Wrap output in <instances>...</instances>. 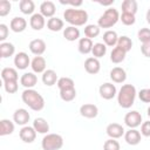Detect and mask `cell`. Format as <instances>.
Listing matches in <instances>:
<instances>
[{"label":"cell","mask_w":150,"mask_h":150,"mask_svg":"<svg viewBox=\"0 0 150 150\" xmlns=\"http://www.w3.org/2000/svg\"><path fill=\"white\" fill-rule=\"evenodd\" d=\"M22 102L34 111H40L45 108V98L34 89H25L21 94Z\"/></svg>","instance_id":"6da1fadb"},{"label":"cell","mask_w":150,"mask_h":150,"mask_svg":"<svg viewBox=\"0 0 150 150\" xmlns=\"http://www.w3.org/2000/svg\"><path fill=\"white\" fill-rule=\"evenodd\" d=\"M137 91L135 86L132 84H123L117 94V103L120 107L124 109L131 108V105L135 103Z\"/></svg>","instance_id":"7a4b0ae2"},{"label":"cell","mask_w":150,"mask_h":150,"mask_svg":"<svg viewBox=\"0 0 150 150\" xmlns=\"http://www.w3.org/2000/svg\"><path fill=\"white\" fill-rule=\"evenodd\" d=\"M63 18L64 20L70 23V26L79 27L83 26L88 21V13L84 9H79V8H67L63 12Z\"/></svg>","instance_id":"3957f363"},{"label":"cell","mask_w":150,"mask_h":150,"mask_svg":"<svg viewBox=\"0 0 150 150\" xmlns=\"http://www.w3.org/2000/svg\"><path fill=\"white\" fill-rule=\"evenodd\" d=\"M118 20H120L118 11L114 7H110V8L105 9L104 13L100 16L97 25L100 28H111L112 26H115L117 23Z\"/></svg>","instance_id":"277c9868"},{"label":"cell","mask_w":150,"mask_h":150,"mask_svg":"<svg viewBox=\"0 0 150 150\" xmlns=\"http://www.w3.org/2000/svg\"><path fill=\"white\" fill-rule=\"evenodd\" d=\"M43 150H60L63 146V138L59 134H47L41 141Z\"/></svg>","instance_id":"5b68a950"},{"label":"cell","mask_w":150,"mask_h":150,"mask_svg":"<svg viewBox=\"0 0 150 150\" xmlns=\"http://www.w3.org/2000/svg\"><path fill=\"white\" fill-rule=\"evenodd\" d=\"M124 123L130 129H136L137 127H139L143 123L141 112H138L137 110H131V111L127 112L124 116Z\"/></svg>","instance_id":"8992f818"},{"label":"cell","mask_w":150,"mask_h":150,"mask_svg":"<svg viewBox=\"0 0 150 150\" xmlns=\"http://www.w3.org/2000/svg\"><path fill=\"white\" fill-rule=\"evenodd\" d=\"M98 93L103 100H112L117 95V89H116L115 84H112L110 82H105L100 86Z\"/></svg>","instance_id":"52a82bcc"},{"label":"cell","mask_w":150,"mask_h":150,"mask_svg":"<svg viewBox=\"0 0 150 150\" xmlns=\"http://www.w3.org/2000/svg\"><path fill=\"white\" fill-rule=\"evenodd\" d=\"M36 131L33 127H29V125H25L20 129L19 131V136H20V139L25 143H33L36 138Z\"/></svg>","instance_id":"ba28073f"},{"label":"cell","mask_w":150,"mask_h":150,"mask_svg":"<svg viewBox=\"0 0 150 150\" xmlns=\"http://www.w3.org/2000/svg\"><path fill=\"white\" fill-rule=\"evenodd\" d=\"M29 50L32 54H34L35 56H41L45 52H46V42L42 39H34L29 42L28 45Z\"/></svg>","instance_id":"9c48e42d"},{"label":"cell","mask_w":150,"mask_h":150,"mask_svg":"<svg viewBox=\"0 0 150 150\" xmlns=\"http://www.w3.org/2000/svg\"><path fill=\"white\" fill-rule=\"evenodd\" d=\"M30 62L32 61L28 54L25 52H20L14 56V66L16 67V69L25 70L26 68H28V66H30Z\"/></svg>","instance_id":"30bf717a"},{"label":"cell","mask_w":150,"mask_h":150,"mask_svg":"<svg viewBox=\"0 0 150 150\" xmlns=\"http://www.w3.org/2000/svg\"><path fill=\"white\" fill-rule=\"evenodd\" d=\"M80 114L86 118H95L98 115V108L93 103H84L80 107Z\"/></svg>","instance_id":"8fae6325"},{"label":"cell","mask_w":150,"mask_h":150,"mask_svg":"<svg viewBox=\"0 0 150 150\" xmlns=\"http://www.w3.org/2000/svg\"><path fill=\"white\" fill-rule=\"evenodd\" d=\"M29 118H30V115H29L28 110H26V109H23V108L16 109V110L14 111V114H13V121H14L18 125H23V127H25V125L28 123Z\"/></svg>","instance_id":"7c38bea8"},{"label":"cell","mask_w":150,"mask_h":150,"mask_svg":"<svg viewBox=\"0 0 150 150\" xmlns=\"http://www.w3.org/2000/svg\"><path fill=\"white\" fill-rule=\"evenodd\" d=\"M105 131H107V135L110 137V138H114V139H117L120 137H122L125 131H124V128L118 124V123H110L107 125L105 128Z\"/></svg>","instance_id":"4fadbf2b"},{"label":"cell","mask_w":150,"mask_h":150,"mask_svg":"<svg viewBox=\"0 0 150 150\" xmlns=\"http://www.w3.org/2000/svg\"><path fill=\"white\" fill-rule=\"evenodd\" d=\"M101 69V63L98 61V59L96 57H88L86 61H84V70L88 73V74H91V75H95L100 71Z\"/></svg>","instance_id":"5bb4252c"},{"label":"cell","mask_w":150,"mask_h":150,"mask_svg":"<svg viewBox=\"0 0 150 150\" xmlns=\"http://www.w3.org/2000/svg\"><path fill=\"white\" fill-rule=\"evenodd\" d=\"M47 63H46V59L43 56H35L32 62H30V68L33 70V73H36V74H43L47 69Z\"/></svg>","instance_id":"9a60e30c"},{"label":"cell","mask_w":150,"mask_h":150,"mask_svg":"<svg viewBox=\"0 0 150 150\" xmlns=\"http://www.w3.org/2000/svg\"><path fill=\"white\" fill-rule=\"evenodd\" d=\"M20 83L26 89H33V87L38 83V77L34 73H25L20 77Z\"/></svg>","instance_id":"2e32d148"},{"label":"cell","mask_w":150,"mask_h":150,"mask_svg":"<svg viewBox=\"0 0 150 150\" xmlns=\"http://www.w3.org/2000/svg\"><path fill=\"white\" fill-rule=\"evenodd\" d=\"M141 139H142V135L136 129H129L124 134V141L129 145H137V144H139Z\"/></svg>","instance_id":"e0dca14e"},{"label":"cell","mask_w":150,"mask_h":150,"mask_svg":"<svg viewBox=\"0 0 150 150\" xmlns=\"http://www.w3.org/2000/svg\"><path fill=\"white\" fill-rule=\"evenodd\" d=\"M9 27H11V29H12L14 33H21V32H23V30L26 29V27H27V21H26V19L22 18V16H15V18H13V19L11 20Z\"/></svg>","instance_id":"ac0fdd59"},{"label":"cell","mask_w":150,"mask_h":150,"mask_svg":"<svg viewBox=\"0 0 150 150\" xmlns=\"http://www.w3.org/2000/svg\"><path fill=\"white\" fill-rule=\"evenodd\" d=\"M110 80L114 83H123L127 80V73L121 67H114L110 70Z\"/></svg>","instance_id":"d6986e66"},{"label":"cell","mask_w":150,"mask_h":150,"mask_svg":"<svg viewBox=\"0 0 150 150\" xmlns=\"http://www.w3.org/2000/svg\"><path fill=\"white\" fill-rule=\"evenodd\" d=\"M56 12L55 4L53 1H43L40 5V14H42L45 18H53Z\"/></svg>","instance_id":"ffe728a7"},{"label":"cell","mask_w":150,"mask_h":150,"mask_svg":"<svg viewBox=\"0 0 150 150\" xmlns=\"http://www.w3.org/2000/svg\"><path fill=\"white\" fill-rule=\"evenodd\" d=\"M45 25H46L45 16L40 13H34L29 19V26L34 30H41L45 27Z\"/></svg>","instance_id":"44dd1931"},{"label":"cell","mask_w":150,"mask_h":150,"mask_svg":"<svg viewBox=\"0 0 150 150\" xmlns=\"http://www.w3.org/2000/svg\"><path fill=\"white\" fill-rule=\"evenodd\" d=\"M57 74L55 70L53 69H47L43 74H42V82L45 86L47 87H52L55 83H57Z\"/></svg>","instance_id":"7402d4cb"},{"label":"cell","mask_w":150,"mask_h":150,"mask_svg":"<svg viewBox=\"0 0 150 150\" xmlns=\"http://www.w3.org/2000/svg\"><path fill=\"white\" fill-rule=\"evenodd\" d=\"M33 128L38 134H48L49 131V124L43 117H36L33 122Z\"/></svg>","instance_id":"603a6c76"},{"label":"cell","mask_w":150,"mask_h":150,"mask_svg":"<svg viewBox=\"0 0 150 150\" xmlns=\"http://www.w3.org/2000/svg\"><path fill=\"white\" fill-rule=\"evenodd\" d=\"M93 47H94V43L90 39L88 38H81L79 40V45H77V48H79V52L83 55H87L89 53H91L93 50Z\"/></svg>","instance_id":"cb8c5ba5"},{"label":"cell","mask_w":150,"mask_h":150,"mask_svg":"<svg viewBox=\"0 0 150 150\" xmlns=\"http://www.w3.org/2000/svg\"><path fill=\"white\" fill-rule=\"evenodd\" d=\"M118 35L115 30H111V29H108L107 32H104L103 34V43L108 47H114L117 45V41H118Z\"/></svg>","instance_id":"d4e9b609"},{"label":"cell","mask_w":150,"mask_h":150,"mask_svg":"<svg viewBox=\"0 0 150 150\" xmlns=\"http://www.w3.org/2000/svg\"><path fill=\"white\" fill-rule=\"evenodd\" d=\"M125 56H127V52H124L122 48L116 46L110 53V61L112 63H121L124 61Z\"/></svg>","instance_id":"484cf974"},{"label":"cell","mask_w":150,"mask_h":150,"mask_svg":"<svg viewBox=\"0 0 150 150\" xmlns=\"http://www.w3.org/2000/svg\"><path fill=\"white\" fill-rule=\"evenodd\" d=\"M1 79L4 82L6 81H18L19 80V75L16 69L11 68V67H6L1 70Z\"/></svg>","instance_id":"4316f807"},{"label":"cell","mask_w":150,"mask_h":150,"mask_svg":"<svg viewBox=\"0 0 150 150\" xmlns=\"http://www.w3.org/2000/svg\"><path fill=\"white\" fill-rule=\"evenodd\" d=\"M63 26H64L63 20L57 16H53L47 21V28L52 32H60L63 28Z\"/></svg>","instance_id":"83f0119b"},{"label":"cell","mask_w":150,"mask_h":150,"mask_svg":"<svg viewBox=\"0 0 150 150\" xmlns=\"http://www.w3.org/2000/svg\"><path fill=\"white\" fill-rule=\"evenodd\" d=\"M122 8V13H129V14H136L138 5L136 0H124L121 5Z\"/></svg>","instance_id":"f1b7e54d"},{"label":"cell","mask_w":150,"mask_h":150,"mask_svg":"<svg viewBox=\"0 0 150 150\" xmlns=\"http://www.w3.org/2000/svg\"><path fill=\"white\" fill-rule=\"evenodd\" d=\"M15 53V47L11 42H1L0 43V56L2 59L9 57Z\"/></svg>","instance_id":"f546056e"},{"label":"cell","mask_w":150,"mask_h":150,"mask_svg":"<svg viewBox=\"0 0 150 150\" xmlns=\"http://www.w3.org/2000/svg\"><path fill=\"white\" fill-rule=\"evenodd\" d=\"M63 36L67 41H75L80 38V30L74 26H68L63 30Z\"/></svg>","instance_id":"4dcf8cb0"},{"label":"cell","mask_w":150,"mask_h":150,"mask_svg":"<svg viewBox=\"0 0 150 150\" xmlns=\"http://www.w3.org/2000/svg\"><path fill=\"white\" fill-rule=\"evenodd\" d=\"M14 131V123L9 120H1L0 121V135L1 136H7V135H11L13 134Z\"/></svg>","instance_id":"1f68e13d"},{"label":"cell","mask_w":150,"mask_h":150,"mask_svg":"<svg viewBox=\"0 0 150 150\" xmlns=\"http://www.w3.org/2000/svg\"><path fill=\"white\" fill-rule=\"evenodd\" d=\"M19 7H20L21 13H23L26 15H29V14L33 15L34 9H35V4L32 0H21L19 4Z\"/></svg>","instance_id":"d6a6232c"},{"label":"cell","mask_w":150,"mask_h":150,"mask_svg":"<svg viewBox=\"0 0 150 150\" xmlns=\"http://www.w3.org/2000/svg\"><path fill=\"white\" fill-rule=\"evenodd\" d=\"M117 47H120V48H122L124 52H129V50H131V47H132V41H131V39L129 38V36H127V35H122V36H120L118 38V41H117V45H116Z\"/></svg>","instance_id":"836d02e7"},{"label":"cell","mask_w":150,"mask_h":150,"mask_svg":"<svg viewBox=\"0 0 150 150\" xmlns=\"http://www.w3.org/2000/svg\"><path fill=\"white\" fill-rule=\"evenodd\" d=\"M107 53V46L102 42H97V43H94V47H93V50H91V54L96 59H100V57H103Z\"/></svg>","instance_id":"e575fe53"},{"label":"cell","mask_w":150,"mask_h":150,"mask_svg":"<svg viewBox=\"0 0 150 150\" xmlns=\"http://www.w3.org/2000/svg\"><path fill=\"white\" fill-rule=\"evenodd\" d=\"M60 97L64 102H71L76 97V89L75 88L62 89V90H60Z\"/></svg>","instance_id":"d590c367"},{"label":"cell","mask_w":150,"mask_h":150,"mask_svg":"<svg viewBox=\"0 0 150 150\" xmlns=\"http://www.w3.org/2000/svg\"><path fill=\"white\" fill-rule=\"evenodd\" d=\"M100 30L101 28L98 27V25H87L84 27V35L86 38L91 40L93 38H96L100 35Z\"/></svg>","instance_id":"8d00e7d4"},{"label":"cell","mask_w":150,"mask_h":150,"mask_svg":"<svg viewBox=\"0 0 150 150\" xmlns=\"http://www.w3.org/2000/svg\"><path fill=\"white\" fill-rule=\"evenodd\" d=\"M57 88L60 89V90H62V89H69V88H75V82H74V80L73 79H70V77H60L59 80H57Z\"/></svg>","instance_id":"74e56055"},{"label":"cell","mask_w":150,"mask_h":150,"mask_svg":"<svg viewBox=\"0 0 150 150\" xmlns=\"http://www.w3.org/2000/svg\"><path fill=\"white\" fill-rule=\"evenodd\" d=\"M137 38L138 40L143 43H148L150 42V28H141L138 32H137Z\"/></svg>","instance_id":"f35d334b"},{"label":"cell","mask_w":150,"mask_h":150,"mask_svg":"<svg viewBox=\"0 0 150 150\" xmlns=\"http://www.w3.org/2000/svg\"><path fill=\"white\" fill-rule=\"evenodd\" d=\"M120 20L125 26H132L136 22L135 15L134 14H129V13H122V15H120Z\"/></svg>","instance_id":"ab89813d"},{"label":"cell","mask_w":150,"mask_h":150,"mask_svg":"<svg viewBox=\"0 0 150 150\" xmlns=\"http://www.w3.org/2000/svg\"><path fill=\"white\" fill-rule=\"evenodd\" d=\"M4 88H5L6 93H8V94H14V93H16L18 89H19L18 81H6V82H4Z\"/></svg>","instance_id":"60d3db41"},{"label":"cell","mask_w":150,"mask_h":150,"mask_svg":"<svg viewBox=\"0 0 150 150\" xmlns=\"http://www.w3.org/2000/svg\"><path fill=\"white\" fill-rule=\"evenodd\" d=\"M120 149H121L120 143L114 138L107 139L103 144V150H120Z\"/></svg>","instance_id":"b9f144b4"},{"label":"cell","mask_w":150,"mask_h":150,"mask_svg":"<svg viewBox=\"0 0 150 150\" xmlns=\"http://www.w3.org/2000/svg\"><path fill=\"white\" fill-rule=\"evenodd\" d=\"M12 5L8 0H0V16H6L9 14Z\"/></svg>","instance_id":"7bdbcfd3"},{"label":"cell","mask_w":150,"mask_h":150,"mask_svg":"<svg viewBox=\"0 0 150 150\" xmlns=\"http://www.w3.org/2000/svg\"><path fill=\"white\" fill-rule=\"evenodd\" d=\"M138 97L144 103H150V88H144L138 93Z\"/></svg>","instance_id":"ee69618b"},{"label":"cell","mask_w":150,"mask_h":150,"mask_svg":"<svg viewBox=\"0 0 150 150\" xmlns=\"http://www.w3.org/2000/svg\"><path fill=\"white\" fill-rule=\"evenodd\" d=\"M141 135L144 137H150V121H145L141 124Z\"/></svg>","instance_id":"f6af8a7d"},{"label":"cell","mask_w":150,"mask_h":150,"mask_svg":"<svg viewBox=\"0 0 150 150\" xmlns=\"http://www.w3.org/2000/svg\"><path fill=\"white\" fill-rule=\"evenodd\" d=\"M8 36V27L5 23H0V41L5 42Z\"/></svg>","instance_id":"bcb514c9"},{"label":"cell","mask_w":150,"mask_h":150,"mask_svg":"<svg viewBox=\"0 0 150 150\" xmlns=\"http://www.w3.org/2000/svg\"><path fill=\"white\" fill-rule=\"evenodd\" d=\"M141 52H142V54H143L145 57H149V59H150V42L143 43V45L141 46Z\"/></svg>","instance_id":"7dc6e473"},{"label":"cell","mask_w":150,"mask_h":150,"mask_svg":"<svg viewBox=\"0 0 150 150\" xmlns=\"http://www.w3.org/2000/svg\"><path fill=\"white\" fill-rule=\"evenodd\" d=\"M62 5H70V6H73V8H76V7H79V6H81L83 2L81 1V0H79V1H60Z\"/></svg>","instance_id":"c3c4849f"},{"label":"cell","mask_w":150,"mask_h":150,"mask_svg":"<svg viewBox=\"0 0 150 150\" xmlns=\"http://www.w3.org/2000/svg\"><path fill=\"white\" fill-rule=\"evenodd\" d=\"M145 19H146V22L150 25V7H149V9L146 11V14H145Z\"/></svg>","instance_id":"681fc988"},{"label":"cell","mask_w":150,"mask_h":150,"mask_svg":"<svg viewBox=\"0 0 150 150\" xmlns=\"http://www.w3.org/2000/svg\"><path fill=\"white\" fill-rule=\"evenodd\" d=\"M146 114H148V116H149V118H150V107L148 108V110H146Z\"/></svg>","instance_id":"f907efd6"}]
</instances>
